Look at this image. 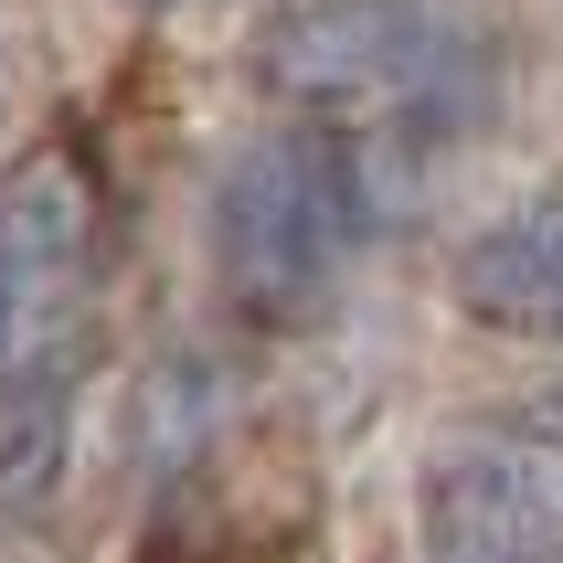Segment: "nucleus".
<instances>
[{
  "instance_id": "nucleus-5",
  "label": "nucleus",
  "mask_w": 563,
  "mask_h": 563,
  "mask_svg": "<svg viewBox=\"0 0 563 563\" xmlns=\"http://www.w3.org/2000/svg\"><path fill=\"white\" fill-rule=\"evenodd\" d=\"M86 181L64 170V159H22L11 191H0V255L22 266V287L64 277V266H86Z\"/></svg>"
},
{
  "instance_id": "nucleus-7",
  "label": "nucleus",
  "mask_w": 563,
  "mask_h": 563,
  "mask_svg": "<svg viewBox=\"0 0 563 563\" xmlns=\"http://www.w3.org/2000/svg\"><path fill=\"white\" fill-rule=\"evenodd\" d=\"M22 266H11V255H0V383H11V341H22Z\"/></svg>"
},
{
  "instance_id": "nucleus-2",
  "label": "nucleus",
  "mask_w": 563,
  "mask_h": 563,
  "mask_svg": "<svg viewBox=\"0 0 563 563\" xmlns=\"http://www.w3.org/2000/svg\"><path fill=\"white\" fill-rule=\"evenodd\" d=\"M415 542L426 563H563V500L510 446H446L415 478Z\"/></svg>"
},
{
  "instance_id": "nucleus-4",
  "label": "nucleus",
  "mask_w": 563,
  "mask_h": 563,
  "mask_svg": "<svg viewBox=\"0 0 563 563\" xmlns=\"http://www.w3.org/2000/svg\"><path fill=\"white\" fill-rule=\"evenodd\" d=\"M64 446H75V383L43 362V373H11L0 383V521L54 500L64 478Z\"/></svg>"
},
{
  "instance_id": "nucleus-9",
  "label": "nucleus",
  "mask_w": 563,
  "mask_h": 563,
  "mask_svg": "<svg viewBox=\"0 0 563 563\" xmlns=\"http://www.w3.org/2000/svg\"><path fill=\"white\" fill-rule=\"evenodd\" d=\"M553 341H563V330H553Z\"/></svg>"
},
{
  "instance_id": "nucleus-3",
  "label": "nucleus",
  "mask_w": 563,
  "mask_h": 563,
  "mask_svg": "<svg viewBox=\"0 0 563 563\" xmlns=\"http://www.w3.org/2000/svg\"><path fill=\"white\" fill-rule=\"evenodd\" d=\"M457 309L489 330H563V191H521L457 245Z\"/></svg>"
},
{
  "instance_id": "nucleus-6",
  "label": "nucleus",
  "mask_w": 563,
  "mask_h": 563,
  "mask_svg": "<svg viewBox=\"0 0 563 563\" xmlns=\"http://www.w3.org/2000/svg\"><path fill=\"white\" fill-rule=\"evenodd\" d=\"M213 426V373L202 362H159L139 394H128V457L139 468H181Z\"/></svg>"
},
{
  "instance_id": "nucleus-8",
  "label": "nucleus",
  "mask_w": 563,
  "mask_h": 563,
  "mask_svg": "<svg viewBox=\"0 0 563 563\" xmlns=\"http://www.w3.org/2000/svg\"><path fill=\"white\" fill-rule=\"evenodd\" d=\"M521 437H532V446H563V383H542L532 405H521Z\"/></svg>"
},
{
  "instance_id": "nucleus-1",
  "label": "nucleus",
  "mask_w": 563,
  "mask_h": 563,
  "mask_svg": "<svg viewBox=\"0 0 563 563\" xmlns=\"http://www.w3.org/2000/svg\"><path fill=\"white\" fill-rule=\"evenodd\" d=\"M362 170L341 128H277L213 170V277L245 319H298L362 234Z\"/></svg>"
}]
</instances>
